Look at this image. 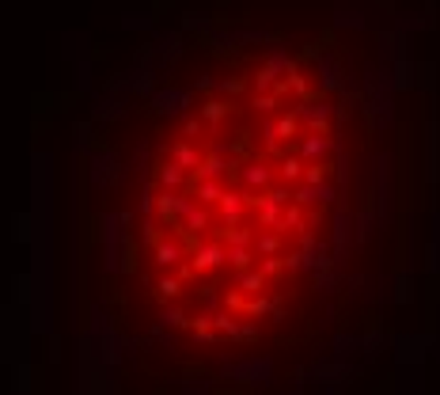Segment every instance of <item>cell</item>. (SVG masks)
Returning a JSON list of instances; mask_svg holds the SVG:
<instances>
[{
	"mask_svg": "<svg viewBox=\"0 0 440 395\" xmlns=\"http://www.w3.org/2000/svg\"><path fill=\"white\" fill-rule=\"evenodd\" d=\"M220 194H224V183H220V179H202V186L194 190V198H197L202 205H216Z\"/></svg>",
	"mask_w": 440,
	"mask_h": 395,
	"instance_id": "cell-10",
	"label": "cell"
},
{
	"mask_svg": "<svg viewBox=\"0 0 440 395\" xmlns=\"http://www.w3.org/2000/svg\"><path fill=\"white\" fill-rule=\"evenodd\" d=\"M156 293L163 296V301H175V296L182 293V278H179V274H167V278H160Z\"/></svg>",
	"mask_w": 440,
	"mask_h": 395,
	"instance_id": "cell-16",
	"label": "cell"
},
{
	"mask_svg": "<svg viewBox=\"0 0 440 395\" xmlns=\"http://www.w3.org/2000/svg\"><path fill=\"white\" fill-rule=\"evenodd\" d=\"M281 266H285V262L277 259V255H262V274H266V278H277V274H281Z\"/></svg>",
	"mask_w": 440,
	"mask_h": 395,
	"instance_id": "cell-19",
	"label": "cell"
},
{
	"mask_svg": "<svg viewBox=\"0 0 440 395\" xmlns=\"http://www.w3.org/2000/svg\"><path fill=\"white\" fill-rule=\"evenodd\" d=\"M255 107H258V111H273V107H277V95H255Z\"/></svg>",
	"mask_w": 440,
	"mask_h": 395,
	"instance_id": "cell-24",
	"label": "cell"
},
{
	"mask_svg": "<svg viewBox=\"0 0 440 395\" xmlns=\"http://www.w3.org/2000/svg\"><path fill=\"white\" fill-rule=\"evenodd\" d=\"M171 160L179 163V168H186V171H190V168L197 171V168H202V160H205V156H202V152H197L194 145H182V141H179V145L171 148Z\"/></svg>",
	"mask_w": 440,
	"mask_h": 395,
	"instance_id": "cell-8",
	"label": "cell"
},
{
	"mask_svg": "<svg viewBox=\"0 0 440 395\" xmlns=\"http://www.w3.org/2000/svg\"><path fill=\"white\" fill-rule=\"evenodd\" d=\"M224 255H228V262H232L236 270H243V266H251V247L247 244H224Z\"/></svg>",
	"mask_w": 440,
	"mask_h": 395,
	"instance_id": "cell-12",
	"label": "cell"
},
{
	"mask_svg": "<svg viewBox=\"0 0 440 395\" xmlns=\"http://www.w3.org/2000/svg\"><path fill=\"white\" fill-rule=\"evenodd\" d=\"M228 262V255H224V244L220 239H209V244H194V266H197V274H213V270H220Z\"/></svg>",
	"mask_w": 440,
	"mask_h": 395,
	"instance_id": "cell-1",
	"label": "cell"
},
{
	"mask_svg": "<svg viewBox=\"0 0 440 395\" xmlns=\"http://www.w3.org/2000/svg\"><path fill=\"white\" fill-rule=\"evenodd\" d=\"M220 304H224V296H220L216 289H205V293H202V308H205L209 315H213V312L220 308Z\"/></svg>",
	"mask_w": 440,
	"mask_h": 395,
	"instance_id": "cell-20",
	"label": "cell"
},
{
	"mask_svg": "<svg viewBox=\"0 0 440 395\" xmlns=\"http://www.w3.org/2000/svg\"><path fill=\"white\" fill-rule=\"evenodd\" d=\"M326 152H330V141H326L323 134H312V137H304V141H300V148H296V156H300L304 163H307V160H312V163H319V160L326 156Z\"/></svg>",
	"mask_w": 440,
	"mask_h": 395,
	"instance_id": "cell-6",
	"label": "cell"
},
{
	"mask_svg": "<svg viewBox=\"0 0 440 395\" xmlns=\"http://www.w3.org/2000/svg\"><path fill=\"white\" fill-rule=\"evenodd\" d=\"M239 342H255L258 338V323H251V320H239Z\"/></svg>",
	"mask_w": 440,
	"mask_h": 395,
	"instance_id": "cell-21",
	"label": "cell"
},
{
	"mask_svg": "<svg viewBox=\"0 0 440 395\" xmlns=\"http://www.w3.org/2000/svg\"><path fill=\"white\" fill-rule=\"evenodd\" d=\"M319 289H323V293H330V289H334V285H338V274H330V270H319Z\"/></svg>",
	"mask_w": 440,
	"mask_h": 395,
	"instance_id": "cell-23",
	"label": "cell"
},
{
	"mask_svg": "<svg viewBox=\"0 0 440 395\" xmlns=\"http://www.w3.org/2000/svg\"><path fill=\"white\" fill-rule=\"evenodd\" d=\"M273 129H277V141L281 137H292L296 134V114H281L277 122H273Z\"/></svg>",
	"mask_w": 440,
	"mask_h": 395,
	"instance_id": "cell-17",
	"label": "cell"
},
{
	"mask_svg": "<svg viewBox=\"0 0 440 395\" xmlns=\"http://www.w3.org/2000/svg\"><path fill=\"white\" fill-rule=\"evenodd\" d=\"M182 134H186V137H194V134H202V122H197V118H190V122H186V126H182Z\"/></svg>",
	"mask_w": 440,
	"mask_h": 395,
	"instance_id": "cell-26",
	"label": "cell"
},
{
	"mask_svg": "<svg viewBox=\"0 0 440 395\" xmlns=\"http://www.w3.org/2000/svg\"><path fill=\"white\" fill-rule=\"evenodd\" d=\"M239 179L247 183V198H255V194H262L266 190V186L273 183V171L266 168V163H258V160H251V163H243V168H239Z\"/></svg>",
	"mask_w": 440,
	"mask_h": 395,
	"instance_id": "cell-2",
	"label": "cell"
},
{
	"mask_svg": "<svg viewBox=\"0 0 440 395\" xmlns=\"http://www.w3.org/2000/svg\"><path fill=\"white\" fill-rule=\"evenodd\" d=\"M220 114H224V103H220V99H213V103L202 107V118H209V122H216Z\"/></svg>",
	"mask_w": 440,
	"mask_h": 395,
	"instance_id": "cell-22",
	"label": "cell"
},
{
	"mask_svg": "<svg viewBox=\"0 0 440 395\" xmlns=\"http://www.w3.org/2000/svg\"><path fill=\"white\" fill-rule=\"evenodd\" d=\"M160 183L167 186V190H179V186L186 183V168H179V163H160Z\"/></svg>",
	"mask_w": 440,
	"mask_h": 395,
	"instance_id": "cell-11",
	"label": "cell"
},
{
	"mask_svg": "<svg viewBox=\"0 0 440 395\" xmlns=\"http://www.w3.org/2000/svg\"><path fill=\"white\" fill-rule=\"evenodd\" d=\"M137 210H141V213H152V210H156V194L145 190V194H141V205H137Z\"/></svg>",
	"mask_w": 440,
	"mask_h": 395,
	"instance_id": "cell-25",
	"label": "cell"
},
{
	"mask_svg": "<svg viewBox=\"0 0 440 395\" xmlns=\"http://www.w3.org/2000/svg\"><path fill=\"white\" fill-rule=\"evenodd\" d=\"M186 259V247L182 244H175V239H167V236H160L156 239V266H179V262Z\"/></svg>",
	"mask_w": 440,
	"mask_h": 395,
	"instance_id": "cell-5",
	"label": "cell"
},
{
	"mask_svg": "<svg viewBox=\"0 0 440 395\" xmlns=\"http://www.w3.org/2000/svg\"><path fill=\"white\" fill-rule=\"evenodd\" d=\"M239 372V377H243V380H251V384H270V361H247V365H239L236 369Z\"/></svg>",
	"mask_w": 440,
	"mask_h": 395,
	"instance_id": "cell-9",
	"label": "cell"
},
{
	"mask_svg": "<svg viewBox=\"0 0 440 395\" xmlns=\"http://www.w3.org/2000/svg\"><path fill=\"white\" fill-rule=\"evenodd\" d=\"M273 308H277V301H270V296H262V293H255V296L243 304L247 315H266V312H273Z\"/></svg>",
	"mask_w": 440,
	"mask_h": 395,
	"instance_id": "cell-14",
	"label": "cell"
},
{
	"mask_svg": "<svg viewBox=\"0 0 440 395\" xmlns=\"http://www.w3.org/2000/svg\"><path fill=\"white\" fill-rule=\"evenodd\" d=\"M281 179H285V183L304 179V160H300V156H285V160H281Z\"/></svg>",
	"mask_w": 440,
	"mask_h": 395,
	"instance_id": "cell-15",
	"label": "cell"
},
{
	"mask_svg": "<svg viewBox=\"0 0 440 395\" xmlns=\"http://www.w3.org/2000/svg\"><path fill=\"white\" fill-rule=\"evenodd\" d=\"M247 202H251V198L243 194V190H224V194H220V221H224V224H239V221H243V213H247Z\"/></svg>",
	"mask_w": 440,
	"mask_h": 395,
	"instance_id": "cell-4",
	"label": "cell"
},
{
	"mask_svg": "<svg viewBox=\"0 0 440 395\" xmlns=\"http://www.w3.org/2000/svg\"><path fill=\"white\" fill-rule=\"evenodd\" d=\"M255 251H258V255H277V251H281V232H277V228H273V232H262L255 239Z\"/></svg>",
	"mask_w": 440,
	"mask_h": 395,
	"instance_id": "cell-13",
	"label": "cell"
},
{
	"mask_svg": "<svg viewBox=\"0 0 440 395\" xmlns=\"http://www.w3.org/2000/svg\"><path fill=\"white\" fill-rule=\"evenodd\" d=\"M262 285H266V274L243 266V270L236 274V285H232V289H239L243 296H255V293H262Z\"/></svg>",
	"mask_w": 440,
	"mask_h": 395,
	"instance_id": "cell-7",
	"label": "cell"
},
{
	"mask_svg": "<svg viewBox=\"0 0 440 395\" xmlns=\"http://www.w3.org/2000/svg\"><path fill=\"white\" fill-rule=\"evenodd\" d=\"M296 114H300L304 122L312 126V134H323L326 122H330V114H334V111H330V103H323V99H304V103L296 107Z\"/></svg>",
	"mask_w": 440,
	"mask_h": 395,
	"instance_id": "cell-3",
	"label": "cell"
},
{
	"mask_svg": "<svg viewBox=\"0 0 440 395\" xmlns=\"http://www.w3.org/2000/svg\"><path fill=\"white\" fill-rule=\"evenodd\" d=\"M160 323L163 327H182V323H190V320L182 315V308H163L160 312Z\"/></svg>",
	"mask_w": 440,
	"mask_h": 395,
	"instance_id": "cell-18",
	"label": "cell"
}]
</instances>
